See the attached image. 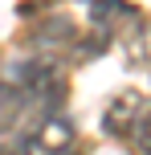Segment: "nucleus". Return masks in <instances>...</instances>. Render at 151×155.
I'll return each mask as SVG.
<instances>
[{
	"mask_svg": "<svg viewBox=\"0 0 151 155\" xmlns=\"http://www.w3.org/2000/svg\"><path fill=\"white\" fill-rule=\"evenodd\" d=\"M33 49L41 53V61H57L65 49H78V29L70 16H49L41 29H33Z\"/></svg>",
	"mask_w": 151,
	"mask_h": 155,
	"instance_id": "obj_1",
	"label": "nucleus"
},
{
	"mask_svg": "<svg viewBox=\"0 0 151 155\" xmlns=\"http://www.w3.org/2000/svg\"><path fill=\"white\" fill-rule=\"evenodd\" d=\"M147 110V102H143V94H135V90H123L119 98L110 102V110L102 114V131L106 135H114V139H127L131 135V127H135V118Z\"/></svg>",
	"mask_w": 151,
	"mask_h": 155,
	"instance_id": "obj_2",
	"label": "nucleus"
},
{
	"mask_svg": "<svg viewBox=\"0 0 151 155\" xmlns=\"http://www.w3.org/2000/svg\"><path fill=\"white\" fill-rule=\"evenodd\" d=\"M123 45H127L131 61L151 65V21H147V16H139V21L131 25L127 33H123Z\"/></svg>",
	"mask_w": 151,
	"mask_h": 155,
	"instance_id": "obj_3",
	"label": "nucleus"
},
{
	"mask_svg": "<svg viewBox=\"0 0 151 155\" xmlns=\"http://www.w3.org/2000/svg\"><path fill=\"white\" fill-rule=\"evenodd\" d=\"M127 143L135 147V155H151V106H147L143 114L135 118V127H131Z\"/></svg>",
	"mask_w": 151,
	"mask_h": 155,
	"instance_id": "obj_4",
	"label": "nucleus"
},
{
	"mask_svg": "<svg viewBox=\"0 0 151 155\" xmlns=\"http://www.w3.org/2000/svg\"><path fill=\"white\" fill-rule=\"evenodd\" d=\"M0 155H37L29 139H12V143H0Z\"/></svg>",
	"mask_w": 151,
	"mask_h": 155,
	"instance_id": "obj_5",
	"label": "nucleus"
}]
</instances>
